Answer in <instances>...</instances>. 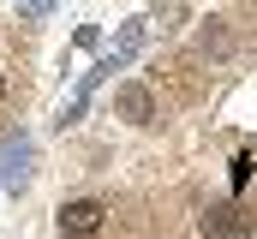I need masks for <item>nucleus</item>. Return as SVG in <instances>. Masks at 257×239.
Returning a JSON list of instances; mask_svg holds the SVG:
<instances>
[{
  "label": "nucleus",
  "mask_w": 257,
  "mask_h": 239,
  "mask_svg": "<svg viewBox=\"0 0 257 239\" xmlns=\"http://www.w3.org/2000/svg\"><path fill=\"white\" fill-rule=\"evenodd\" d=\"M30 162H36V144L18 132V138H6L0 144V185L6 191H24L30 185Z\"/></svg>",
  "instance_id": "obj_2"
},
{
  "label": "nucleus",
  "mask_w": 257,
  "mask_h": 239,
  "mask_svg": "<svg viewBox=\"0 0 257 239\" xmlns=\"http://www.w3.org/2000/svg\"><path fill=\"white\" fill-rule=\"evenodd\" d=\"M0 102H6V72H0Z\"/></svg>",
  "instance_id": "obj_8"
},
{
  "label": "nucleus",
  "mask_w": 257,
  "mask_h": 239,
  "mask_svg": "<svg viewBox=\"0 0 257 239\" xmlns=\"http://www.w3.org/2000/svg\"><path fill=\"white\" fill-rule=\"evenodd\" d=\"M24 12H36V18H42V12H54V0H24Z\"/></svg>",
  "instance_id": "obj_7"
},
{
  "label": "nucleus",
  "mask_w": 257,
  "mask_h": 239,
  "mask_svg": "<svg viewBox=\"0 0 257 239\" xmlns=\"http://www.w3.org/2000/svg\"><path fill=\"white\" fill-rule=\"evenodd\" d=\"M203 48H215V54H227V30H221V24H209V30H203Z\"/></svg>",
  "instance_id": "obj_6"
},
{
  "label": "nucleus",
  "mask_w": 257,
  "mask_h": 239,
  "mask_svg": "<svg viewBox=\"0 0 257 239\" xmlns=\"http://www.w3.org/2000/svg\"><path fill=\"white\" fill-rule=\"evenodd\" d=\"M138 48H144V24L132 18L126 30H120V42H114V54H108V60H96V72H84V84H78V96H72V102L60 108V126H72V120L84 114V102H90V90H96L102 78H114V72H120V66H126V60L138 54Z\"/></svg>",
  "instance_id": "obj_1"
},
{
  "label": "nucleus",
  "mask_w": 257,
  "mask_h": 239,
  "mask_svg": "<svg viewBox=\"0 0 257 239\" xmlns=\"http://www.w3.org/2000/svg\"><path fill=\"white\" fill-rule=\"evenodd\" d=\"M245 233H251V215L239 203H221V209L203 215V239H245Z\"/></svg>",
  "instance_id": "obj_4"
},
{
  "label": "nucleus",
  "mask_w": 257,
  "mask_h": 239,
  "mask_svg": "<svg viewBox=\"0 0 257 239\" xmlns=\"http://www.w3.org/2000/svg\"><path fill=\"white\" fill-rule=\"evenodd\" d=\"M102 215H108V209H102L96 197H72V203H60V233L66 239H90L102 227Z\"/></svg>",
  "instance_id": "obj_3"
},
{
  "label": "nucleus",
  "mask_w": 257,
  "mask_h": 239,
  "mask_svg": "<svg viewBox=\"0 0 257 239\" xmlns=\"http://www.w3.org/2000/svg\"><path fill=\"white\" fill-rule=\"evenodd\" d=\"M114 108H120V120H132V126H150V120H156V96H150L144 84H120Z\"/></svg>",
  "instance_id": "obj_5"
}]
</instances>
